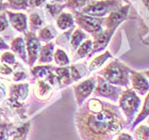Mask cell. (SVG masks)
Masks as SVG:
<instances>
[{
	"label": "cell",
	"instance_id": "obj_17",
	"mask_svg": "<svg viewBox=\"0 0 149 140\" xmlns=\"http://www.w3.org/2000/svg\"><path fill=\"white\" fill-rule=\"evenodd\" d=\"M13 53L16 55L19 59H22L24 62L27 63V49H26V43H25V39L22 37H13L11 40V47Z\"/></svg>",
	"mask_w": 149,
	"mask_h": 140
},
{
	"label": "cell",
	"instance_id": "obj_49",
	"mask_svg": "<svg viewBox=\"0 0 149 140\" xmlns=\"http://www.w3.org/2000/svg\"><path fill=\"white\" fill-rule=\"evenodd\" d=\"M0 1H1V2H3V0H0Z\"/></svg>",
	"mask_w": 149,
	"mask_h": 140
},
{
	"label": "cell",
	"instance_id": "obj_6",
	"mask_svg": "<svg viewBox=\"0 0 149 140\" xmlns=\"http://www.w3.org/2000/svg\"><path fill=\"white\" fill-rule=\"evenodd\" d=\"M29 94V84H13L10 86L9 105L16 110L22 118L25 115L24 102L27 100Z\"/></svg>",
	"mask_w": 149,
	"mask_h": 140
},
{
	"label": "cell",
	"instance_id": "obj_5",
	"mask_svg": "<svg viewBox=\"0 0 149 140\" xmlns=\"http://www.w3.org/2000/svg\"><path fill=\"white\" fill-rule=\"evenodd\" d=\"M72 15L74 18V24L78 25V28L83 30L91 35L98 33L104 29V18H98L93 16L85 15L80 11H72Z\"/></svg>",
	"mask_w": 149,
	"mask_h": 140
},
{
	"label": "cell",
	"instance_id": "obj_26",
	"mask_svg": "<svg viewBox=\"0 0 149 140\" xmlns=\"http://www.w3.org/2000/svg\"><path fill=\"white\" fill-rule=\"evenodd\" d=\"M74 30V28H72L66 30V31H63V33L56 37V42H54L56 45H59L60 48L64 49L66 53H70V37H72V33Z\"/></svg>",
	"mask_w": 149,
	"mask_h": 140
},
{
	"label": "cell",
	"instance_id": "obj_3",
	"mask_svg": "<svg viewBox=\"0 0 149 140\" xmlns=\"http://www.w3.org/2000/svg\"><path fill=\"white\" fill-rule=\"evenodd\" d=\"M117 103L125 117L127 126L130 127V124H132L135 117L140 112V109L142 108V100L140 95H137L136 92L130 88H126L121 92Z\"/></svg>",
	"mask_w": 149,
	"mask_h": 140
},
{
	"label": "cell",
	"instance_id": "obj_9",
	"mask_svg": "<svg viewBox=\"0 0 149 140\" xmlns=\"http://www.w3.org/2000/svg\"><path fill=\"white\" fill-rule=\"evenodd\" d=\"M25 43H26V49H27V64L30 68H33L35 62L38 59L40 55V40L37 39V35L35 32L27 31L25 32Z\"/></svg>",
	"mask_w": 149,
	"mask_h": 140
},
{
	"label": "cell",
	"instance_id": "obj_48",
	"mask_svg": "<svg viewBox=\"0 0 149 140\" xmlns=\"http://www.w3.org/2000/svg\"><path fill=\"white\" fill-rule=\"evenodd\" d=\"M123 1H124V2H125V1H126V2H127V0H123Z\"/></svg>",
	"mask_w": 149,
	"mask_h": 140
},
{
	"label": "cell",
	"instance_id": "obj_29",
	"mask_svg": "<svg viewBox=\"0 0 149 140\" xmlns=\"http://www.w3.org/2000/svg\"><path fill=\"white\" fill-rule=\"evenodd\" d=\"M53 61L56 62L58 66H69V64H70V59L68 57V53L60 47L54 49Z\"/></svg>",
	"mask_w": 149,
	"mask_h": 140
},
{
	"label": "cell",
	"instance_id": "obj_7",
	"mask_svg": "<svg viewBox=\"0 0 149 140\" xmlns=\"http://www.w3.org/2000/svg\"><path fill=\"white\" fill-rule=\"evenodd\" d=\"M123 89L121 87H117L114 84H110L107 80H104L101 76L97 75V84L95 87V90L93 92V97H102L113 102V104L117 103L118 98L120 96Z\"/></svg>",
	"mask_w": 149,
	"mask_h": 140
},
{
	"label": "cell",
	"instance_id": "obj_47",
	"mask_svg": "<svg viewBox=\"0 0 149 140\" xmlns=\"http://www.w3.org/2000/svg\"><path fill=\"white\" fill-rule=\"evenodd\" d=\"M146 120H147V125H148V126H149V117L146 119Z\"/></svg>",
	"mask_w": 149,
	"mask_h": 140
},
{
	"label": "cell",
	"instance_id": "obj_2",
	"mask_svg": "<svg viewBox=\"0 0 149 140\" xmlns=\"http://www.w3.org/2000/svg\"><path fill=\"white\" fill-rule=\"evenodd\" d=\"M130 71L131 69L128 68L125 63L113 60L108 63L101 71L99 72V76L107 80L110 84L117 86V87L129 88L130 84Z\"/></svg>",
	"mask_w": 149,
	"mask_h": 140
},
{
	"label": "cell",
	"instance_id": "obj_12",
	"mask_svg": "<svg viewBox=\"0 0 149 140\" xmlns=\"http://www.w3.org/2000/svg\"><path fill=\"white\" fill-rule=\"evenodd\" d=\"M114 34V31H110V30H106L103 29L102 31L95 33L92 35V40H93V49L88 55V57H93L96 53L104 51L106 48L109 45L110 41H111L112 37Z\"/></svg>",
	"mask_w": 149,
	"mask_h": 140
},
{
	"label": "cell",
	"instance_id": "obj_23",
	"mask_svg": "<svg viewBox=\"0 0 149 140\" xmlns=\"http://www.w3.org/2000/svg\"><path fill=\"white\" fill-rule=\"evenodd\" d=\"M88 39V34L80 28H74L70 37V55H74V51L78 49V47L83 43L84 41Z\"/></svg>",
	"mask_w": 149,
	"mask_h": 140
},
{
	"label": "cell",
	"instance_id": "obj_45",
	"mask_svg": "<svg viewBox=\"0 0 149 140\" xmlns=\"http://www.w3.org/2000/svg\"><path fill=\"white\" fill-rule=\"evenodd\" d=\"M144 73V75L147 77V79H148V81H149V70H146V71H144L143 72Z\"/></svg>",
	"mask_w": 149,
	"mask_h": 140
},
{
	"label": "cell",
	"instance_id": "obj_20",
	"mask_svg": "<svg viewBox=\"0 0 149 140\" xmlns=\"http://www.w3.org/2000/svg\"><path fill=\"white\" fill-rule=\"evenodd\" d=\"M65 3L46 2L44 4V14L48 19H56L65 9Z\"/></svg>",
	"mask_w": 149,
	"mask_h": 140
},
{
	"label": "cell",
	"instance_id": "obj_30",
	"mask_svg": "<svg viewBox=\"0 0 149 140\" xmlns=\"http://www.w3.org/2000/svg\"><path fill=\"white\" fill-rule=\"evenodd\" d=\"M133 138L135 140H149V126L140 124L133 129Z\"/></svg>",
	"mask_w": 149,
	"mask_h": 140
},
{
	"label": "cell",
	"instance_id": "obj_13",
	"mask_svg": "<svg viewBox=\"0 0 149 140\" xmlns=\"http://www.w3.org/2000/svg\"><path fill=\"white\" fill-rule=\"evenodd\" d=\"M9 23L17 32L25 33L28 31V16L25 13H16L11 10H6Z\"/></svg>",
	"mask_w": 149,
	"mask_h": 140
},
{
	"label": "cell",
	"instance_id": "obj_34",
	"mask_svg": "<svg viewBox=\"0 0 149 140\" xmlns=\"http://www.w3.org/2000/svg\"><path fill=\"white\" fill-rule=\"evenodd\" d=\"M10 28V23L6 16V11L0 13V34H2Z\"/></svg>",
	"mask_w": 149,
	"mask_h": 140
},
{
	"label": "cell",
	"instance_id": "obj_35",
	"mask_svg": "<svg viewBox=\"0 0 149 140\" xmlns=\"http://www.w3.org/2000/svg\"><path fill=\"white\" fill-rule=\"evenodd\" d=\"M28 128H29V123L20 126L17 129V135H15V138L13 140H26V136L28 134Z\"/></svg>",
	"mask_w": 149,
	"mask_h": 140
},
{
	"label": "cell",
	"instance_id": "obj_38",
	"mask_svg": "<svg viewBox=\"0 0 149 140\" xmlns=\"http://www.w3.org/2000/svg\"><path fill=\"white\" fill-rule=\"evenodd\" d=\"M28 78V75L26 72H22V71H15L13 73V80L14 81H22V80H25Z\"/></svg>",
	"mask_w": 149,
	"mask_h": 140
},
{
	"label": "cell",
	"instance_id": "obj_4",
	"mask_svg": "<svg viewBox=\"0 0 149 140\" xmlns=\"http://www.w3.org/2000/svg\"><path fill=\"white\" fill-rule=\"evenodd\" d=\"M124 6L123 0H93L80 12L88 16L104 18L115 10Z\"/></svg>",
	"mask_w": 149,
	"mask_h": 140
},
{
	"label": "cell",
	"instance_id": "obj_40",
	"mask_svg": "<svg viewBox=\"0 0 149 140\" xmlns=\"http://www.w3.org/2000/svg\"><path fill=\"white\" fill-rule=\"evenodd\" d=\"M6 96V87H4V84L2 82H0V103L2 102Z\"/></svg>",
	"mask_w": 149,
	"mask_h": 140
},
{
	"label": "cell",
	"instance_id": "obj_8",
	"mask_svg": "<svg viewBox=\"0 0 149 140\" xmlns=\"http://www.w3.org/2000/svg\"><path fill=\"white\" fill-rule=\"evenodd\" d=\"M97 84V75H94L92 77L84 79L81 82H78L74 86V97H76V103L80 107L88 97L93 94L95 87Z\"/></svg>",
	"mask_w": 149,
	"mask_h": 140
},
{
	"label": "cell",
	"instance_id": "obj_18",
	"mask_svg": "<svg viewBox=\"0 0 149 140\" xmlns=\"http://www.w3.org/2000/svg\"><path fill=\"white\" fill-rule=\"evenodd\" d=\"M56 49V43L49 42L46 43L44 46L40 47V55H38V63L40 64H49L53 61V53Z\"/></svg>",
	"mask_w": 149,
	"mask_h": 140
},
{
	"label": "cell",
	"instance_id": "obj_19",
	"mask_svg": "<svg viewBox=\"0 0 149 140\" xmlns=\"http://www.w3.org/2000/svg\"><path fill=\"white\" fill-rule=\"evenodd\" d=\"M56 27L62 30L66 31L68 29L74 28V18L72 12H64L63 11L58 17L56 18Z\"/></svg>",
	"mask_w": 149,
	"mask_h": 140
},
{
	"label": "cell",
	"instance_id": "obj_32",
	"mask_svg": "<svg viewBox=\"0 0 149 140\" xmlns=\"http://www.w3.org/2000/svg\"><path fill=\"white\" fill-rule=\"evenodd\" d=\"M8 9L16 11H27L29 10L28 0H6Z\"/></svg>",
	"mask_w": 149,
	"mask_h": 140
},
{
	"label": "cell",
	"instance_id": "obj_37",
	"mask_svg": "<svg viewBox=\"0 0 149 140\" xmlns=\"http://www.w3.org/2000/svg\"><path fill=\"white\" fill-rule=\"evenodd\" d=\"M47 2V0H28L29 10L40 9Z\"/></svg>",
	"mask_w": 149,
	"mask_h": 140
},
{
	"label": "cell",
	"instance_id": "obj_11",
	"mask_svg": "<svg viewBox=\"0 0 149 140\" xmlns=\"http://www.w3.org/2000/svg\"><path fill=\"white\" fill-rule=\"evenodd\" d=\"M130 84L131 89L136 92L137 95L145 96L149 92V81L143 72H137L134 70L130 71Z\"/></svg>",
	"mask_w": 149,
	"mask_h": 140
},
{
	"label": "cell",
	"instance_id": "obj_43",
	"mask_svg": "<svg viewBox=\"0 0 149 140\" xmlns=\"http://www.w3.org/2000/svg\"><path fill=\"white\" fill-rule=\"evenodd\" d=\"M142 2L144 3V6H146L147 11H148V13H149V0H142Z\"/></svg>",
	"mask_w": 149,
	"mask_h": 140
},
{
	"label": "cell",
	"instance_id": "obj_33",
	"mask_svg": "<svg viewBox=\"0 0 149 140\" xmlns=\"http://www.w3.org/2000/svg\"><path fill=\"white\" fill-rule=\"evenodd\" d=\"M0 62L6 65H15L16 64V57L15 55L9 50H6L0 56Z\"/></svg>",
	"mask_w": 149,
	"mask_h": 140
},
{
	"label": "cell",
	"instance_id": "obj_25",
	"mask_svg": "<svg viewBox=\"0 0 149 140\" xmlns=\"http://www.w3.org/2000/svg\"><path fill=\"white\" fill-rule=\"evenodd\" d=\"M148 117H149V92L146 94V97H145V100H144V103H143V106H142L141 111L137 113V115L135 117V119H134V121L132 122V124H131V127H130L131 131H133L137 125H140L141 123H142L144 120H146Z\"/></svg>",
	"mask_w": 149,
	"mask_h": 140
},
{
	"label": "cell",
	"instance_id": "obj_36",
	"mask_svg": "<svg viewBox=\"0 0 149 140\" xmlns=\"http://www.w3.org/2000/svg\"><path fill=\"white\" fill-rule=\"evenodd\" d=\"M13 73H14V71L10 65H6V64H3V63L0 64V76L1 77H9Z\"/></svg>",
	"mask_w": 149,
	"mask_h": 140
},
{
	"label": "cell",
	"instance_id": "obj_15",
	"mask_svg": "<svg viewBox=\"0 0 149 140\" xmlns=\"http://www.w3.org/2000/svg\"><path fill=\"white\" fill-rule=\"evenodd\" d=\"M45 23H46V17H45L44 11L34 9L30 12L28 17V24L29 27H30V31L36 33V31H38L40 28H43Z\"/></svg>",
	"mask_w": 149,
	"mask_h": 140
},
{
	"label": "cell",
	"instance_id": "obj_44",
	"mask_svg": "<svg viewBox=\"0 0 149 140\" xmlns=\"http://www.w3.org/2000/svg\"><path fill=\"white\" fill-rule=\"evenodd\" d=\"M51 2H56V3H64L65 0H50Z\"/></svg>",
	"mask_w": 149,
	"mask_h": 140
},
{
	"label": "cell",
	"instance_id": "obj_21",
	"mask_svg": "<svg viewBox=\"0 0 149 140\" xmlns=\"http://www.w3.org/2000/svg\"><path fill=\"white\" fill-rule=\"evenodd\" d=\"M92 49H93V40L91 37H88L74 51V53L72 55V62L74 63L77 62V61H79V60H82L84 58L88 57Z\"/></svg>",
	"mask_w": 149,
	"mask_h": 140
},
{
	"label": "cell",
	"instance_id": "obj_42",
	"mask_svg": "<svg viewBox=\"0 0 149 140\" xmlns=\"http://www.w3.org/2000/svg\"><path fill=\"white\" fill-rule=\"evenodd\" d=\"M6 10H8L6 2H1V1H0V13L3 12V11H6Z\"/></svg>",
	"mask_w": 149,
	"mask_h": 140
},
{
	"label": "cell",
	"instance_id": "obj_1",
	"mask_svg": "<svg viewBox=\"0 0 149 140\" xmlns=\"http://www.w3.org/2000/svg\"><path fill=\"white\" fill-rule=\"evenodd\" d=\"M74 122L82 140H114L128 127L118 106L97 97L87 98L78 108Z\"/></svg>",
	"mask_w": 149,
	"mask_h": 140
},
{
	"label": "cell",
	"instance_id": "obj_14",
	"mask_svg": "<svg viewBox=\"0 0 149 140\" xmlns=\"http://www.w3.org/2000/svg\"><path fill=\"white\" fill-rule=\"evenodd\" d=\"M53 94V87L45 79H38L34 84L33 95L40 102H47Z\"/></svg>",
	"mask_w": 149,
	"mask_h": 140
},
{
	"label": "cell",
	"instance_id": "obj_28",
	"mask_svg": "<svg viewBox=\"0 0 149 140\" xmlns=\"http://www.w3.org/2000/svg\"><path fill=\"white\" fill-rule=\"evenodd\" d=\"M54 69V66L50 65V64H40V65H35L31 68V74L32 77L34 79H45L47 75L51 73Z\"/></svg>",
	"mask_w": 149,
	"mask_h": 140
},
{
	"label": "cell",
	"instance_id": "obj_31",
	"mask_svg": "<svg viewBox=\"0 0 149 140\" xmlns=\"http://www.w3.org/2000/svg\"><path fill=\"white\" fill-rule=\"evenodd\" d=\"M93 0H65L66 8L70 9V11H81L84 6H86Z\"/></svg>",
	"mask_w": 149,
	"mask_h": 140
},
{
	"label": "cell",
	"instance_id": "obj_27",
	"mask_svg": "<svg viewBox=\"0 0 149 140\" xmlns=\"http://www.w3.org/2000/svg\"><path fill=\"white\" fill-rule=\"evenodd\" d=\"M112 57L113 56L111 55V53H110L109 50H104L102 53H100L99 56L95 57V58L91 61L90 64H88V71L90 72L97 71V70L100 69V68H101L110 58H112Z\"/></svg>",
	"mask_w": 149,
	"mask_h": 140
},
{
	"label": "cell",
	"instance_id": "obj_24",
	"mask_svg": "<svg viewBox=\"0 0 149 140\" xmlns=\"http://www.w3.org/2000/svg\"><path fill=\"white\" fill-rule=\"evenodd\" d=\"M69 70H70V77L72 82L81 80L84 76H86L90 73L88 68L85 65V63H74L72 65H69Z\"/></svg>",
	"mask_w": 149,
	"mask_h": 140
},
{
	"label": "cell",
	"instance_id": "obj_22",
	"mask_svg": "<svg viewBox=\"0 0 149 140\" xmlns=\"http://www.w3.org/2000/svg\"><path fill=\"white\" fill-rule=\"evenodd\" d=\"M36 35L37 39L40 40V42L49 43V42H52L54 37H58V30L52 24H50V25H47L45 27H43V28H40L37 31Z\"/></svg>",
	"mask_w": 149,
	"mask_h": 140
},
{
	"label": "cell",
	"instance_id": "obj_16",
	"mask_svg": "<svg viewBox=\"0 0 149 140\" xmlns=\"http://www.w3.org/2000/svg\"><path fill=\"white\" fill-rule=\"evenodd\" d=\"M53 72L56 76V82H58V87L60 89L72 84L69 66H54Z\"/></svg>",
	"mask_w": 149,
	"mask_h": 140
},
{
	"label": "cell",
	"instance_id": "obj_39",
	"mask_svg": "<svg viewBox=\"0 0 149 140\" xmlns=\"http://www.w3.org/2000/svg\"><path fill=\"white\" fill-rule=\"evenodd\" d=\"M114 140H133V137L129 133H123L121 132L120 134L118 135Z\"/></svg>",
	"mask_w": 149,
	"mask_h": 140
},
{
	"label": "cell",
	"instance_id": "obj_41",
	"mask_svg": "<svg viewBox=\"0 0 149 140\" xmlns=\"http://www.w3.org/2000/svg\"><path fill=\"white\" fill-rule=\"evenodd\" d=\"M9 45L6 43V41H4V39L3 37H0V50H9Z\"/></svg>",
	"mask_w": 149,
	"mask_h": 140
},
{
	"label": "cell",
	"instance_id": "obj_46",
	"mask_svg": "<svg viewBox=\"0 0 149 140\" xmlns=\"http://www.w3.org/2000/svg\"><path fill=\"white\" fill-rule=\"evenodd\" d=\"M143 42L146 44L147 46H149V37H147V40H143Z\"/></svg>",
	"mask_w": 149,
	"mask_h": 140
},
{
	"label": "cell",
	"instance_id": "obj_10",
	"mask_svg": "<svg viewBox=\"0 0 149 140\" xmlns=\"http://www.w3.org/2000/svg\"><path fill=\"white\" fill-rule=\"evenodd\" d=\"M129 10H130V4L127 3V4L120 6L119 9L110 13L104 18V29L115 32V30L120 26L121 23L127 19Z\"/></svg>",
	"mask_w": 149,
	"mask_h": 140
}]
</instances>
